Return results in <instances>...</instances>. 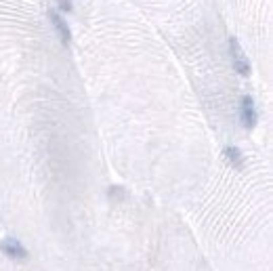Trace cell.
Returning a JSON list of instances; mask_svg holds the SVG:
<instances>
[{"instance_id": "5b68a950", "label": "cell", "mask_w": 273, "mask_h": 271, "mask_svg": "<svg viewBox=\"0 0 273 271\" xmlns=\"http://www.w3.org/2000/svg\"><path fill=\"white\" fill-rule=\"evenodd\" d=\"M225 158H227L229 164H231L233 168H238V170H242L244 164H246V160H244V153H242L238 147H233V145L225 147Z\"/></svg>"}, {"instance_id": "7a4b0ae2", "label": "cell", "mask_w": 273, "mask_h": 271, "mask_svg": "<svg viewBox=\"0 0 273 271\" xmlns=\"http://www.w3.org/2000/svg\"><path fill=\"white\" fill-rule=\"evenodd\" d=\"M240 120H242L244 128H254L256 122H258L256 107H254V101H252L250 95H244L242 101H240Z\"/></svg>"}, {"instance_id": "8992f818", "label": "cell", "mask_w": 273, "mask_h": 271, "mask_svg": "<svg viewBox=\"0 0 273 271\" xmlns=\"http://www.w3.org/2000/svg\"><path fill=\"white\" fill-rule=\"evenodd\" d=\"M59 3V9L63 11V13H71L74 11V5H71V0H57Z\"/></svg>"}, {"instance_id": "3957f363", "label": "cell", "mask_w": 273, "mask_h": 271, "mask_svg": "<svg viewBox=\"0 0 273 271\" xmlns=\"http://www.w3.org/2000/svg\"><path fill=\"white\" fill-rule=\"evenodd\" d=\"M0 248H3V252L7 256H11V259H15V261H23L27 259V250L23 248L21 242H17L15 238H9L5 242H0Z\"/></svg>"}, {"instance_id": "6da1fadb", "label": "cell", "mask_w": 273, "mask_h": 271, "mask_svg": "<svg viewBox=\"0 0 273 271\" xmlns=\"http://www.w3.org/2000/svg\"><path fill=\"white\" fill-rule=\"evenodd\" d=\"M229 49H231V55H233V69L240 74V76H250V63L246 59V55L242 53V47H240V42L238 38H229Z\"/></svg>"}, {"instance_id": "277c9868", "label": "cell", "mask_w": 273, "mask_h": 271, "mask_svg": "<svg viewBox=\"0 0 273 271\" xmlns=\"http://www.w3.org/2000/svg\"><path fill=\"white\" fill-rule=\"evenodd\" d=\"M49 19H51V23H53V27H55V32L59 34V38L63 40V45H69V42H71V32H69L65 19H61L59 13L53 11V9L49 11Z\"/></svg>"}, {"instance_id": "52a82bcc", "label": "cell", "mask_w": 273, "mask_h": 271, "mask_svg": "<svg viewBox=\"0 0 273 271\" xmlns=\"http://www.w3.org/2000/svg\"><path fill=\"white\" fill-rule=\"evenodd\" d=\"M109 196H120V198H122V196H124V193H122V187H109Z\"/></svg>"}]
</instances>
